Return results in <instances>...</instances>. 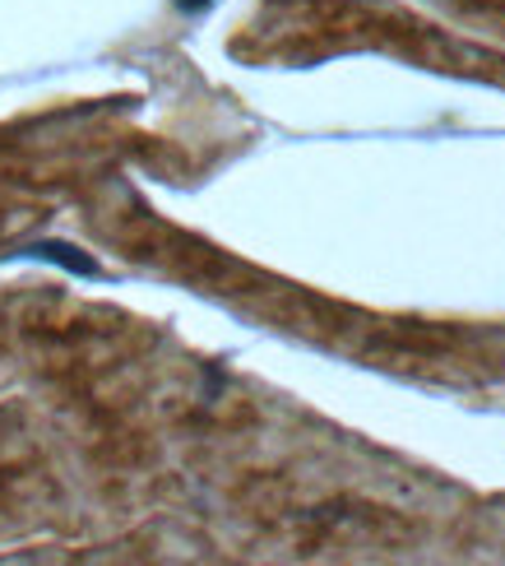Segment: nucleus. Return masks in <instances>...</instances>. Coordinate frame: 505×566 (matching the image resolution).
I'll return each instance as SVG.
<instances>
[{"instance_id": "nucleus-1", "label": "nucleus", "mask_w": 505, "mask_h": 566, "mask_svg": "<svg viewBox=\"0 0 505 566\" xmlns=\"http://www.w3.org/2000/svg\"><path fill=\"white\" fill-rule=\"evenodd\" d=\"M33 255H38V261L61 265L65 274L98 279V261H93V255H84V251H75V247H65V242H38V247H33Z\"/></svg>"}, {"instance_id": "nucleus-2", "label": "nucleus", "mask_w": 505, "mask_h": 566, "mask_svg": "<svg viewBox=\"0 0 505 566\" xmlns=\"http://www.w3.org/2000/svg\"><path fill=\"white\" fill-rule=\"evenodd\" d=\"M177 6H181V10H204L209 0H177Z\"/></svg>"}]
</instances>
